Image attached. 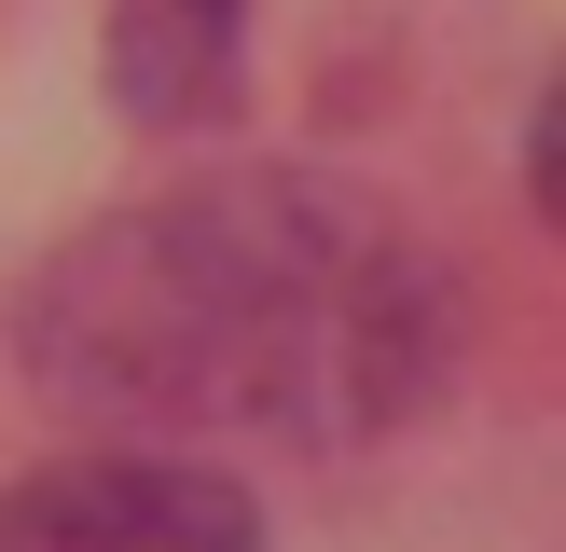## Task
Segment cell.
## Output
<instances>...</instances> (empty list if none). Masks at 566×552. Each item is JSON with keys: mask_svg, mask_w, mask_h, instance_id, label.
Listing matches in <instances>:
<instances>
[{"mask_svg": "<svg viewBox=\"0 0 566 552\" xmlns=\"http://www.w3.org/2000/svg\"><path fill=\"white\" fill-rule=\"evenodd\" d=\"M0 552H263V511H249V484L138 442V456L28 469L0 497Z\"/></svg>", "mask_w": 566, "mask_h": 552, "instance_id": "2", "label": "cell"}, {"mask_svg": "<svg viewBox=\"0 0 566 552\" xmlns=\"http://www.w3.org/2000/svg\"><path fill=\"white\" fill-rule=\"evenodd\" d=\"M14 359L83 428L359 456L442 401L457 276L359 180L221 166L83 221L14 290Z\"/></svg>", "mask_w": 566, "mask_h": 552, "instance_id": "1", "label": "cell"}, {"mask_svg": "<svg viewBox=\"0 0 566 552\" xmlns=\"http://www.w3.org/2000/svg\"><path fill=\"white\" fill-rule=\"evenodd\" d=\"M249 0H111V110L138 125H208L235 97Z\"/></svg>", "mask_w": 566, "mask_h": 552, "instance_id": "3", "label": "cell"}]
</instances>
